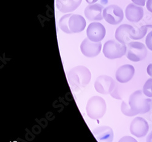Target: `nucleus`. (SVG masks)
Instances as JSON below:
<instances>
[{"instance_id":"nucleus-1","label":"nucleus","mask_w":152,"mask_h":142,"mask_svg":"<svg viewBox=\"0 0 152 142\" xmlns=\"http://www.w3.org/2000/svg\"><path fill=\"white\" fill-rule=\"evenodd\" d=\"M69 86L74 92L84 89L91 81L90 71L83 66H76L71 69L67 75Z\"/></svg>"},{"instance_id":"nucleus-2","label":"nucleus","mask_w":152,"mask_h":142,"mask_svg":"<svg viewBox=\"0 0 152 142\" xmlns=\"http://www.w3.org/2000/svg\"><path fill=\"white\" fill-rule=\"evenodd\" d=\"M129 105L136 115L144 114L150 112L152 100L146 97L141 90H137L130 96Z\"/></svg>"},{"instance_id":"nucleus-3","label":"nucleus","mask_w":152,"mask_h":142,"mask_svg":"<svg viewBox=\"0 0 152 142\" xmlns=\"http://www.w3.org/2000/svg\"><path fill=\"white\" fill-rule=\"evenodd\" d=\"M107 110V105L104 98L94 96L88 101L86 111L88 117L93 120H98L104 117Z\"/></svg>"},{"instance_id":"nucleus-4","label":"nucleus","mask_w":152,"mask_h":142,"mask_svg":"<svg viewBox=\"0 0 152 142\" xmlns=\"http://www.w3.org/2000/svg\"><path fill=\"white\" fill-rule=\"evenodd\" d=\"M127 46L118 41L109 40L104 46L103 54L105 57L110 60L121 58L126 54Z\"/></svg>"},{"instance_id":"nucleus-5","label":"nucleus","mask_w":152,"mask_h":142,"mask_svg":"<svg viewBox=\"0 0 152 142\" xmlns=\"http://www.w3.org/2000/svg\"><path fill=\"white\" fill-rule=\"evenodd\" d=\"M126 57L133 62H139L144 60L147 55V49L141 42H132L127 44Z\"/></svg>"},{"instance_id":"nucleus-6","label":"nucleus","mask_w":152,"mask_h":142,"mask_svg":"<svg viewBox=\"0 0 152 142\" xmlns=\"http://www.w3.org/2000/svg\"><path fill=\"white\" fill-rule=\"evenodd\" d=\"M118 84L111 76L100 75L94 83V88L96 91L101 94H111Z\"/></svg>"},{"instance_id":"nucleus-7","label":"nucleus","mask_w":152,"mask_h":142,"mask_svg":"<svg viewBox=\"0 0 152 142\" xmlns=\"http://www.w3.org/2000/svg\"><path fill=\"white\" fill-rule=\"evenodd\" d=\"M103 17L108 24L117 25L124 19V12L119 6L112 4L104 9Z\"/></svg>"},{"instance_id":"nucleus-8","label":"nucleus","mask_w":152,"mask_h":142,"mask_svg":"<svg viewBox=\"0 0 152 142\" xmlns=\"http://www.w3.org/2000/svg\"><path fill=\"white\" fill-rule=\"evenodd\" d=\"M149 130V125L145 119L142 117H136L132 122L130 126L131 134L137 137H145Z\"/></svg>"},{"instance_id":"nucleus-9","label":"nucleus","mask_w":152,"mask_h":142,"mask_svg":"<svg viewBox=\"0 0 152 142\" xmlns=\"http://www.w3.org/2000/svg\"><path fill=\"white\" fill-rule=\"evenodd\" d=\"M105 35L106 29L104 25L98 22L90 23L86 30L87 38L94 42H100Z\"/></svg>"},{"instance_id":"nucleus-10","label":"nucleus","mask_w":152,"mask_h":142,"mask_svg":"<svg viewBox=\"0 0 152 142\" xmlns=\"http://www.w3.org/2000/svg\"><path fill=\"white\" fill-rule=\"evenodd\" d=\"M102 49V43L94 42L88 38H85L80 44V50L83 55L86 57L93 58L97 56Z\"/></svg>"},{"instance_id":"nucleus-11","label":"nucleus","mask_w":152,"mask_h":142,"mask_svg":"<svg viewBox=\"0 0 152 142\" xmlns=\"http://www.w3.org/2000/svg\"><path fill=\"white\" fill-rule=\"evenodd\" d=\"M134 31L135 29L131 25L122 24L117 28L115 32V38L122 44H129L132 40L130 36L134 33Z\"/></svg>"},{"instance_id":"nucleus-12","label":"nucleus","mask_w":152,"mask_h":142,"mask_svg":"<svg viewBox=\"0 0 152 142\" xmlns=\"http://www.w3.org/2000/svg\"><path fill=\"white\" fill-rule=\"evenodd\" d=\"M104 7L102 5L94 3L88 5L84 10L85 17L91 21H101L103 20Z\"/></svg>"},{"instance_id":"nucleus-13","label":"nucleus","mask_w":152,"mask_h":142,"mask_svg":"<svg viewBox=\"0 0 152 142\" xmlns=\"http://www.w3.org/2000/svg\"><path fill=\"white\" fill-rule=\"evenodd\" d=\"M134 68L131 64H124L119 67L116 72V79L119 83H126L134 76Z\"/></svg>"},{"instance_id":"nucleus-14","label":"nucleus","mask_w":152,"mask_h":142,"mask_svg":"<svg viewBox=\"0 0 152 142\" xmlns=\"http://www.w3.org/2000/svg\"><path fill=\"white\" fill-rule=\"evenodd\" d=\"M125 17L130 22H139L144 17V9L134 3H130L125 9Z\"/></svg>"},{"instance_id":"nucleus-15","label":"nucleus","mask_w":152,"mask_h":142,"mask_svg":"<svg viewBox=\"0 0 152 142\" xmlns=\"http://www.w3.org/2000/svg\"><path fill=\"white\" fill-rule=\"evenodd\" d=\"M93 134L98 142H113L114 133L109 126H103L96 127L93 130Z\"/></svg>"},{"instance_id":"nucleus-16","label":"nucleus","mask_w":152,"mask_h":142,"mask_svg":"<svg viewBox=\"0 0 152 142\" xmlns=\"http://www.w3.org/2000/svg\"><path fill=\"white\" fill-rule=\"evenodd\" d=\"M68 25L71 33H77L85 30L86 22L82 15L72 14L68 21Z\"/></svg>"},{"instance_id":"nucleus-17","label":"nucleus","mask_w":152,"mask_h":142,"mask_svg":"<svg viewBox=\"0 0 152 142\" xmlns=\"http://www.w3.org/2000/svg\"><path fill=\"white\" fill-rule=\"evenodd\" d=\"M82 0H56V7L63 14L70 13L77 9Z\"/></svg>"},{"instance_id":"nucleus-18","label":"nucleus","mask_w":152,"mask_h":142,"mask_svg":"<svg viewBox=\"0 0 152 142\" xmlns=\"http://www.w3.org/2000/svg\"><path fill=\"white\" fill-rule=\"evenodd\" d=\"M152 29V25H144L137 29H135L134 33L130 36L132 40H141L145 36L148 29Z\"/></svg>"},{"instance_id":"nucleus-19","label":"nucleus","mask_w":152,"mask_h":142,"mask_svg":"<svg viewBox=\"0 0 152 142\" xmlns=\"http://www.w3.org/2000/svg\"><path fill=\"white\" fill-rule=\"evenodd\" d=\"M72 14H68L66 15H64L63 17H61V18L59 20L58 22V25L60 29L63 32L66 33L68 34H72L69 28V25H68V21L69 20L71 17Z\"/></svg>"},{"instance_id":"nucleus-20","label":"nucleus","mask_w":152,"mask_h":142,"mask_svg":"<svg viewBox=\"0 0 152 142\" xmlns=\"http://www.w3.org/2000/svg\"><path fill=\"white\" fill-rule=\"evenodd\" d=\"M142 92L146 97H152V78H150L146 81L143 86Z\"/></svg>"},{"instance_id":"nucleus-21","label":"nucleus","mask_w":152,"mask_h":142,"mask_svg":"<svg viewBox=\"0 0 152 142\" xmlns=\"http://www.w3.org/2000/svg\"><path fill=\"white\" fill-rule=\"evenodd\" d=\"M121 111L123 114L128 117H133V116L136 115L133 111L132 110L129 105L126 103L125 101H122L121 104Z\"/></svg>"},{"instance_id":"nucleus-22","label":"nucleus","mask_w":152,"mask_h":142,"mask_svg":"<svg viewBox=\"0 0 152 142\" xmlns=\"http://www.w3.org/2000/svg\"><path fill=\"white\" fill-rule=\"evenodd\" d=\"M145 44L147 48L152 51V31L147 34L145 39Z\"/></svg>"},{"instance_id":"nucleus-23","label":"nucleus","mask_w":152,"mask_h":142,"mask_svg":"<svg viewBox=\"0 0 152 142\" xmlns=\"http://www.w3.org/2000/svg\"><path fill=\"white\" fill-rule=\"evenodd\" d=\"M118 142H137V141L131 136H124L122 137Z\"/></svg>"},{"instance_id":"nucleus-24","label":"nucleus","mask_w":152,"mask_h":142,"mask_svg":"<svg viewBox=\"0 0 152 142\" xmlns=\"http://www.w3.org/2000/svg\"><path fill=\"white\" fill-rule=\"evenodd\" d=\"M132 2L139 6H144L146 0H132Z\"/></svg>"},{"instance_id":"nucleus-25","label":"nucleus","mask_w":152,"mask_h":142,"mask_svg":"<svg viewBox=\"0 0 152 142\" xmlns=\"http://www.w3.org/2000/svg\"><path fill=\"white\" fill-rule=\"evenodd\" d=\"M146 7L147 10L152 13V0H147L146 3Z\"/></svg>"},{"instance_id":"nucleus-26","label":"nucleus","mask_w":152,"mask_h":142,"mask_svg":"<svg viewBox=\"0 0 152 142\" xmlns=\"http://www.w3.org/2000/svg\"><path fill=\"white\" fill-rule=\"evenodd\" d=\"M147 72L149 76L152 77V63L150 64L149 65L147 66Z\"/></svg>"},{"instance_id":"nucleus-27","label":"nucleus","mask_w":152,"mask_h":142,"mask_svg":"<svg viewBox=\"0 0 152 142\" xmlns=\"http://www.w3.org/2000/svg\"><path fill=\"white\" fill-rule=\"evenodd\" d=\"M146 142H152V131L147 135L146 138Z\"/></svg>"},{"instance_id":"nucleus-28","label":"nucleus","mask_w":152,"mask_h":142,"mask_svg":"<svg viewBox=\"0 0 152 142\" xmlns=\"http://www.w3.org/2000/svg\"><path fill=\"white\" fill-rule=\"evenodd\" d=\"M85 1L87 3H88L89 4H92L96 3L98 1V0H85Z\"/></svg>"}]
</instances>
